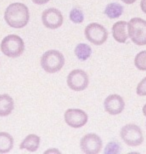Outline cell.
Listing matches in <instances>:
<instances>
[{
	"instance_id": "obj_12",
	"label": "cell",
	"mask_w": 146,
	"mask_h": 154,
	"mask_svg": "<svg viewBox=\"0 0 146 154\" xmlns=\"http://www.w3.org/2000/svg\"><path fill=\"white\" fill-rule=\"evenodd\" d=\"M126 21H118L112 26V35L113 38L119 43H125L128 39V30Z\"/></svg>"
},
{
	"instance_id": "obj_22",
	"label": "cell",
	"mask_w": 146,
	"mask_h": 154,
	"mask_svg": "<svg viewBox=\"0 0 146 154\" xmlns=\"http://www.w3.org/2000/svg\"><path fill=\"white\" fill-rule=\"evenodd\" d=\"M33 3H35L37 5H43L46 4L47 2H49V0H32Z\"/></svg>"
},
{
	"instance_id": "obj_7",
	"label": "cell",
	"mask_w": 146,
	"mask_h": 154,
	"mask_svg": "<svg viewBox=\"0 0 146 154\" xmlns=\"http://www.w3.org/2000/svg\"><path fill=\"white\" fill-rule=\"evenodd\" d=\"M67 84L74 91H82L88 87L89 78L84 70L74 69L67 76Z\"/></svg>"
},
{
	"instance_id": "obj_13",
	"label": "cell",
	"mask_w": 146,
	"mask_h": 154,
	"mask_svg": "<svg viewBox=\"0 0 146 154\" xmlns=\"http://www.w3.org/2000/svg\"><path fill=\"white\" fill-rule=\"evenodd\" d=\"M40 145V137L36 134H29L20 143V149L29 152H36Z\"/></svg>"
},
{
	"instance_id": "obj_11",
	"label": "cell",
	"mask_w": 146,
	"mask_h": 154,
	"mask_svg": "<svg viewBox=\"0 0 146 154\" xmlns=\"http://www.w3.org/2000/svg\"><path fill=\"white\" fill-rule=\"evenodd\" d=\"M125 103L123 98L118 94H111L105 98L104 101V109L107 113L111 115L120 114L124 110Z\"/></svg>"
},
{
	"instance_id": "obj_4",
	"label": "cell",
	"mask_w": 146,
	"mask_h": 154,
	"mask_svg": "<svg viewBox=\"0 0 146 154\" xmlns=\"http://www.w3.org/2000/svg\"><path fill=\"white\" fill-rule=\"evenodd\" d=\"M128 36L138 46L146 45V21L142 18L134 17L127 23Z\"/></svg>"
},
{
	"instance_id": "obj_18",
	"label": "cell",
	"mask_w": 146,
	"mask_h": 154,
	"mask_svg": "<svg viewBox=\"0 0 146 154\" xmlns=\"http://www.w3.org/2000/svg\"><path fill=\"white\" fill-rule=\"evenodd\" d=\"M134 64L140 71H146V50L141 51L135 56Z\"/></svg>"
},
{
	"instance_id": "obj_25",
	"label": "cell",
	"mask_w": 146,
	"mask_h": 154,
	"mask_svg": "<svg viewBox=\"0 0 146 154\" xmlns=\"http://www.w3.org/2000/svg\"><path fill=\"white\" fill-rule=\"evenodd\" d=\"M49 152H55V153H60L58 151V150H56V149H54V150H47L45 153H49Z\"/></svg>"
},
{
	"instance_id": "obj_8",
	"label": "cell",
	"mask_w": 146,
	"mask_h": 154,
	"mask_svg": "<svg viewBox=\"0 0 146 154\" xmlns=\"http://www.w3.org/2000/svg\"><path fill=\"white\" fill-rule=\"evenodd\" d=\"M80 148L85 154H98L102 149V140L97 134L88 133L81 138Z\"/></svg>"
},
{
	"instance_id": "obj_3",
	"label": "cell",
	"mask_w": 146,
	"mask_h": 154,
	"mask_svg": "<svg viewBox=\"0 0 146 154\" xmlns=\"http://www.w3.org/2000/svg\"><path fill=\"white\" fill-rule=\"evenodd\" d=\"M41 67L47 73H56L64 66V55L57 50H48L41 56Z\"/></svg>"
},
{
	"instance_id": "obj_9",
	"label": "cell",
	"mask_w": 146,
	"mask_h": 154,
	"mask_svg": "<svg viewBox=\"0 0 146 154\" xmlns=\"http://www.w3.org/2000/svg\"><path fill=\"white\" fill-rule=\"evenodd\" d=\"M64 120L66 124L73 128H80L88 121V115L81 109H67L64 113Z\"/></svg>"
},
{
	"instance_id": "obj_20",
	"label": "cell",
	"mask_w": 146,
	"mask_h": 154,
	"mask_svg": "<svg viewBox=\"0 0 146 154\" xmlns=\"http://www.w3.org/2000/svg\"><path fill=\"white\" fill-rule=\"evenodd\" d=\"M121 150V147L119 143L117 142H109L107 144V146L105 147V154H117L119 153Z\"/></svg>"
},
{
	"instance_id": "obj_15",
	"label": "cell",
	"mask_w": 146,
	"mask_h": 154,
	"mask_svg": "<svg viewBox=\"0 0 146 154\" xmlns=\"http://www.w3.org/2000/svg\"><path fill=\"white\" fill-rule=\"evenodd\" d=\"M13 137L7 132H0V153H9L13 148Z\"/></svg>"
},
{
	"instance_id": "obj_6",
	"label": "cell",
	"mask_w": 146,
	"mask_h": 154,
	"mask_svg": "<svg viewBox=\"0 0 146 154\" xmlns=\"http://www.w3.org/2000/svg\"><path fill=\"white\" fill-rule=\"evenodd\" d=\"M84 34L86 39L94 45H102L108 38L106 28L98 23H89L85 27Z\"/></svg>"
},
{
	"instance_id": "obj_24",
	"label": "cell",
	"mask_w": 146,
	"mask_h": 154,
	"mask_svg": "<svg viewBox=\"0 0 146 154\" xmlns=\"http://www.w3.org/2000/svg\"><path fill=\"white\" fill-rule=\"evenodd\" d=\"M121 1H123L125 4H132V3H134L136 0H121Z\"/></svg>"
},
{
	"instance_id": "obj_26",
	"label": "cell",
	"mask_w": 146,
	"mask_h": 154,
	"mask_svg": "<svg viewBox=\"0 0 146 154\" xmlns=\"http://www.w3.org/2000/svg\"><path fill=\"white\" fill-rule=\"evenodd\" d=\"M142 112H143V115L146 117V104L143 106V108H142Z\"/></svg>"
},
{
	"instance_id": "obj_5",
	"label": "cell",
	"mask_w": 146,
	"mask_h": 154,
	"mask_svg": "<svg viewBox=\"0 0 146 154\" xmlns=\"http://www.w3.org/2000/svg\"><path fill=\"white\" fill-rule=\"evenodd\" d=\"M120 137L129 146H139L144 140L140 127L136 124L124 125L120 130Z\"/></svg>"
},
{
	"instance_id": "obj_10",
	"label": "cell",
	"mask_w": 146,
	"mask_h": 154,
	"mask_svg": "<svg viewBox=\"0 0 146 154\" xmlns=\"http://www.w3.org/2000/svg\"><path fill=\"white\" fill-rule=\"evenodd\" d=\"M41 18L43 25L49 29H57L63 24V15L56 8L45 9Z\"/></svg>"
},
{
	"instance_id": "obj_16",
	"label": "cell",
	"mask_w": 146,
	"mask_h": 154,
	"mask_svg": "<svg viewBox=\"0 0 146 154\" xmlns=\"http://www.w3.org/2000/svg\"><path fill=\"white\" fill-rule=\"evenodd\" d=\"M104 13L108 18H110V19H115V18L120 17L121 15H122L123 7L119 3H116V2L109 3V4L105 7Z\"/></svg>"
},
{
	"instance_id": "obj_14",
	"label": "cell",
	"mask_w": 146,
	"mask_h": 154,
	"mask_svg": "<svg viewBox=\"0 0 146 154\" xmlns=\"http://www.w3.org/2000/svg\"><path fill=\"white\" fill-rule=\"evenodd\" d=\"M14 109V101L8 94L0 95V116H8Z\"/></svg>"
},
{
	"instance_id": "obj_1",
	"label": "cell",
	"mask_w": 146,
	"mask_h": 154,
	"mask_svg": "<svg viewBox=\"0 0 146 154\" xmlns=\"http://www.w3.org/2000/svg\"><path fill=\"white\" fill-rule=\"evenodd\" d=\"M28 7L23 3H12L6 8L4 19L6 23L12 28H23L29 22Z\"/></svg>"
},
{
	"instance_id": "obj_23",
	"label": "cell",
	"mask_w": 146,
	"mask_h": 154,
	"mask_svg": "<svg viewBox=\"0 0 146 154\" xmlns=\"http://www.w3.org/2000/svg\"><path fill=\"white\" fill-rule=\"evenodd\" d=\"M140 7H141V10L144 12L146 14V0H141L140 2Z\"/></svg>"
},
{
	"instance_id": "obj_17",
	"label": "cell",
	"mask_w": 146,
	"mask_h": 154,
	"mask_svg": "<svg viewBox=\"0 0 146 154\" xmlns=\"http://www.w3.org/2000/svg\"><path fill=\"white\" fill-rule=\"evenodd\" d=\"M74 52H75L76 57L78 58L80 61H85L91 56L92 50L89 45L85 44V43H79L75 47Z\"/></svg>"
},
{
	"instance_id": "obj_2",
	"label": "cell",
	"mask_w": 146,
	"mask_h": 154,
	"mask_svg": "<svg viewBox=\"0 0 146 154\" xmlns=\"http://www.w3.org/2000/svg\"><path fill=\"white\" fill-rule=\"evenodd\" d=\"M1 52L4 55L11 58L20 56L24 52L25 45L23 39L18 35L10 34L2 39L0 45Z\"/></svg>"
},
{
	"instance_id": "obj_21",
	"label": "cell",
	"mask_w": 146,
	"mask_h": 154,
	"mask_svg": "<svg viewBox=\"0 0 146 154\" xmlns=\"http://www.w3.org/2000/svg\"><path fill=\"white\" fill-rule=\"evenodd\" d=\"M136 93L139 96H146V77L138 83L136 88Z\"/></svg>"
},
{
	"instance_id": "obj_19",
	"label": "cell",
	"mask_w": 146,
	"mask_h": 154,
	"mask_svg": "<svg viewBox=\"0 0 146 154\" xmlns=\"http://www.w3.org/2000/svg\"><path fill=\"white\" fill-rule=\"evenodd\" d=\"M69 18L73 23L78 24V23L83 22V20H84V15H83V12L80 10L79 8L75 7L70 11Z\"/></svg>"
}]
</instances>
